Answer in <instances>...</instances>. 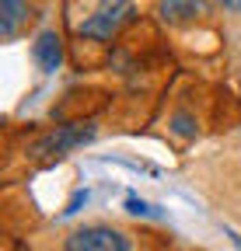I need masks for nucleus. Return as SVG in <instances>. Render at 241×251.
Masks as SVG:
<instances>
[{"label": "nucleus", "instance_id": "nucleus-1", "mask_svg": "<svg viewBox=\"0 0 241 251\" xmlns=\"http://www.w3.org/2000/svg\"><path fill=\"white\" fill-rule=\"evenodd\" d=\"M130 234L108 224H84L67 234L63 251H130Z\"/></svg>", "mask_w": 241, "mask_h": 251}, {"label": "nucleus", "instance_id": "nucleus-2", "mask_svg": "<svg viewBox=\"0 0 241 251\" xmlns=\"http://www.w3.org/2000/svg\"><path fill=\"white\" fill-rule=\"evenodd\" d=\"M95 140V122H70L56 126L53 133H46L39 143H32V157H63L74 147H84Z\"/></svg>", "mask_w": 241, "mask_h": 251}, {"label": "nucleus", "instance_id": "nucleus-3", "mask_svg": "<svg viewBox=\"0 0 241 251\" xmlns=\"http://www.w3.org/2000/svg\"><path fill=\"white\" fill-rule=\"evenodd\" d=\"M130 18H133V4H130V0H98V11L80 25V35L108 42Z\"/></svg>", "mask_w": 241, "mask_h": 251}, {"label": "nucleus", "instance_id": "nucleus-4", "mask_svg": "<svg viewBox=\"0 0 241 251\" xmlns=\"http://www.w3.org/2000/svg\"><path fill=\"white\" fill-rule=\"evenodd\" d=\"M32 59H35V67L42 74H56L59 70V63H63V42H59L56 31H42V35L35 39Z\"/></svg>", "mask_w": 241, "mask_h": 251}, {"label": "nucleus", "instance_id": "nucleus-5", "mask_svg": "<svg viewBox=\"0 0 241 251\" xmlns=\"http://www.w3.org/2000/svg\"><path fill=\"white\" fill-rule=\"evenodd\" d=\"M199 14H206V0H161L158 4V18L164 25H186Z\"/></svg>", "mask_w": 241, "mask_h": 251}, {"label": "nucleus", "instance_id": "nucleus-6", "mask_svg": "<svg viewBox=\"0 0 241 251\" xmlns=\"http://www.w3.org/2000/svg\"><path fill=\"white\" fill-rule=\"evenodd\" d=\"M25 18H28V0H0V35L4 39H14Z\"/></svg>", "mask_w": 241, "mask_h": 251}, {"label": "nucleus", "instance_id": "nucleus-7", "mask_svg": "<svg viewBox=\"0 0 241 251\" xmlns=\"http://www.w3.org/2000/svg\"><path fill=\"white\" fill-rule=\"evenodd\" d=\"M168 126H171V133H175V136H186V140L196 136V119H189L186 112H175Z\"/></svg>", "mask_w": 241, "mask_h": 251}, {"label": "nucleus", "instance_id": "nucleus-8", "mask_svg": "<svg viewBox=\"0 0 241 251\" xmlns=\"http://www.w3.org/2000/svg\"><path fill=\"white\" fill-rule=\"evenodd\" d=\"M126 213H133V216H154V206L143 202V199H136V196H130L126 199Z\"/></svg>", "mask_w": 241, "mask_h": 251}, {"label": "nucleus", "instance_id": "nucleus-9", "mask_svg": "<svg viewBox=\"0 0 241 251\" xmlns=\"http://www.w3.org/2000/svg\"><path fill=\"white\" fill-rule=\"evenodd\" d=\"M84 202H87V188H80V192H74V196H70V202H67V209H63V213L70 216V213H77Z\"/></svg>", "mask_w": 241, "mask_h": 251}, {"label": "nucleus", "instance_id": "nucleus-10", "mask_svg": "<svg viewBox=\"0 0 241 251\" xmlns=\"http://www.w3.org/2000/svg\"><path fill=\"white\" fill-rule=\"evenodd\" d=\"M220 4H224L227 11H241V0H220Z\"/></svg>", "mask_w": 241, "mask_h": 251}, {"label": "nucleus", "instance_id": "nucleus-11", "mask_svg": "<svg viewBox=\"0 0 241 251\" xmlns=\"http://www.w3.org/2000/svg\"><path fill=\"white\" fill-rule=\"evenodd\" d=\"M231 241H234V248L241 251V234H234V230H231Z\"/></svg>", "mask_w": 241, "mask_h": 251}]
</instances>
